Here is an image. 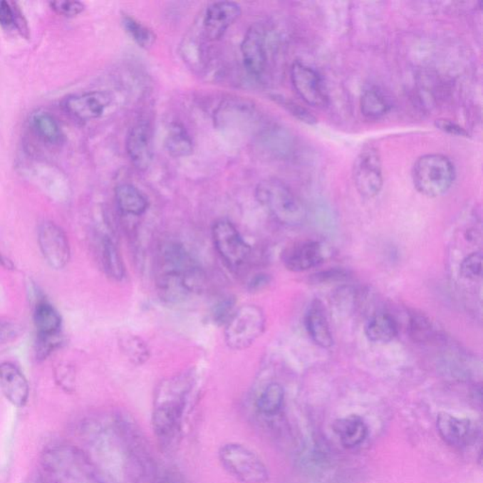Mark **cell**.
Returning <instances> with one entry per match:
<instances>
[{"mask_svg": "<svg viewBox=\"0 0 483 483\" xmlns=\"http://www.w3.org/2000/svg\"><path fill=\"white\" fill-rule=\"evenodd\" d=\"M256 199L282 225L299 226L306 219L303 202L281 180L267 179L259 183Z\"/></svg>", "mask_w": 483, "mask_h": 483, "instance_id": "obj_1", "label": "cell"}, {"mask_svg": "<svg viewBox=\"0 0 483 483\" xmlns=\"http://www.w3.org/2000/svg\"><path fill=\"white\" fill-rule=\"evenodd\" d=\"M415 188L427 197L443 196L453 185L455 167L447 156L426 154L419 157L412 170Z\"/></svg>", "mask_w": 483, "mask_h": 483, "instance_id": "obj_2", "label": "cell"}, {"mask_svg": "<svg viewBox=\"0 0 483 483\" xmlns=\"http://www.w3.org/2000/svg\"><path fill=\"white\" fill-rule=\"evenodd\" d=\"M266 328V316L256 305H244L234 311L225 325L227 346L234 350H244L254 344Z\"/></svg>", "mask_w": 483, "mask_h": 483, "instance_id": "obj_3", "label": "cell"}, {"mask_svg": "<svg viewBox=\"0 0 483 483\" xmlns=\"http://www.w3.org/2000/svg\"><path fill=\"white\" fill-rule=\"evenodd\" d=\"M219 459L227 472L243 483L269 481L266 465L257 454L240 444H227L219 450Z\"/></svg>", "mask_w": 483, "mask_h": 483, "instance_id": "obj_4", "label": "cell"}, {"mask_svg": "<svg viewBox=\"0 0 483 483\" xmlns=\"http://www.w3.org/2000/svg\"><path fill=\"white\" fill-rule=\"evenodd\" d=\"M159 269L177 273L185 279L191 294L200 293L204 289L206 275L190 253L177 243H167L160 252Z\"/></svg>", "mask_w": 483, "mask_h": 483, "instance_id": "obj_5", "label": "cell"}, {"mask_svg": "<svg viewBox=\"0 0 483 483\" xmlns=\"http://www.w3.org/2000/svg\"><path fill=\"white\" fill-rule=\"evenodd\" d=\"M352 177L358 193L365 199H374L383 186V165L379 151L373 145H365L355 159Z\"/></svg>", "mask_w": 483, "mask_h": 483, "instance_id": "obj_6", "label": "cell"}, {"mask_svg": "<svg viewBox=\"0 0 483 483\" xmlns=\"http://www.w3.org/2000/svg\"><path fill=\"white\" fill-rule=\"evenodd\" d=\"M212 234L215 249L229 267L238 269L246 263L251 249L231 221H217L212 226Z\"/></svg>", "mask_w": 483, "mask_h": 483, "instance_id": "obj_7", "label": "cell"}, {"mask_svg": "<svg viewBox=\"0 0 483 483\" xmlns=\"http://www.w3.org/2000/svg\"><path fill=\"white\" fill-rule=\"evenodd\" d=\"M290 77L294 88L305 103L316 108L327 106L328 95L318 72L296 61L291 66Z\"/></svg>", "mask_w": 483, "mask_h": 483, "instance_id": "obj_8", "label": "cell"}, {"mask_svg": "<svg viewBox=\"0 0 483 483\" xmlns=\"http://www.w3.org/2000/svg\"><path fill=\"white\" fill-rule=\"evenodd\" d=\"M38 244L46 263L54 269H65L70 260L68 237L57 224L46 221L39 227Z\"/></svg>", "mask_w": 483, "mask_h": 483, "instance_id": "obj_9", "label": "cell"}, {"mask_svg": "<svg viewBox=\"0 0 483 483\" xmlns=\"http://www.w3.org/2000/svg\"><path fill=\"white\" fill-rule=\"evenodd\" d=\"M242 57L247 73L259 78L266 68V33L260 23L252 24L244 34L241 43Z\"/></svg>", "mask_w": 483, "mask_h": 483, "instance_id": "obj_10", "label": "cell"}, {"mask_svg": "<svg viewBox=\"0 0 483 483\" xmlns=\"http://www.w3.org/2000/svg\"><path fill=\"white\" fill-rule=\"evenodd\" d=\"M112 103V98L106 92L92 91L72 95L62 101V108L76 120L87 122L100 118Z\"/></svg>", "mask_w": 483, "mask_h": 483, "instance_id": "obj_11", "label": "cell"}, {"mask_svg": "<svg viewBox=\"0 0 483 483\" xmlns=\"http://www.w3.org/2000/svg\"><path fill=\"white\" fill-rule=\"evenodd\" d=\"M241 6L237 2L217 1L209 6L203 20V31L209 41L220 40L241 16Z\"/></svg>", "mask_w": 483, "mask_h": 483, "instance_id": "obj_12", "label": "cell"}, {"mask_svg": "<svg viewBox=\"0 0 483 483\" xmlns=\"http://www.w3.org/2000/svg\"><path fill=\"white\" fill-rule=\"evenodd\" d=\"M282 263L292 272H304L324 261L325 249L317 241H302L286 247L282 252Z\"/></svg>", "mask_w": 483, "mask_h": 483, "instance_id": "obj_13", "label": "cell"}, {"mask_svg": "<svg viewBox=\"0 0 483 483\" xmlns=\"http://www.w3.org/2000/svg\"><path fill=\"white\" fill-rule=\"evenodd\" d=\"M126 150L130 162L139 171H145L153 159L152 130L147 121L133 125L128 133Z\"/></svg>", "mask_w": 483, "mask_h": 483, "instance_id": "obj_14", "label": "cell"}, {"mask_svg": "<svg viewBox=\"0 0 483 483\" xmlns=\"http://www.w3.org/2000/svg\"><path fill=\"white\" fill-rule=\"evenodd\" d=\"M437 430L446 443L458 449L469 446L477 437V429L472 421L447 412L438 415Z\"/></svg>", "mask_w": 483, "mask_h": 483, "instance_id": "obj_15", "label": "cell"}, {"mask_svg": "<svg viewBox=\"0 0 483 483\" xmlns=\"http://www.w3.org/2000/svg\"><path fill=\"white\" fill-rule=\"evenodd\" d=\"M0 390L14 406L24 407L30 397V386L24 375L14 363H0Z\"/></svg>", "mask_w": 483, "mask_h": 483, "instance_id": "obj_16", "label": "cell"}, {"mask_svg": "<svg viewBox=\"0 0 483 483\" xmlns=\"http://www.w3.org/2000/svg\"><path fill=\"white\" fill-rule=\"evenodd\" d=\"M305 326L311 338L316 345L324 348H331L333 345L330 325L324 308L319 301H314L311 304L305 316Z\"/></svg>", "mask_w": 483, "mask_h": 483, "instance_id": "obj_17", "label": "cell"}, {"mask_svg": "<svg viewBox=\"0 0 483 483\" xmlns=\"http://www.w3.org/2000/svg\"><path fill=\"white\" fill-rule=\"evenodd\" d=\"M157 290L162 301L180 304L192 295L182 276L167 270L159 269L157 276Z\"/></svg>", "mask_w": 483, "mask_h": 483, "instance_id": "obj_18", "label": "cell"}, {"mask_svg": "<svg viewBox=\"0 0 483 483\" xmlns=\"http://www.w3.org/2000/svg\"><path fill=\"white\" fill-rule=\"evenodd\" d=\"M333 432L339 436L346 449H353L368 437V429L365 421L358 415H349L337 419L333 425Z\"/></svg>", "mask_w": 483, "mask_h": 483, "instance_id": "obj_19", "label": "cell"}, {"mask_svg": "<svg viewBox=\"0 0 483 483\" xmlns=\"http://www.w3.org/2000/svg\"><path fill=\"white\" fill-rule=\"evenodd\" d=\"M116 203L120 211L130 215H142L147 212L148 202L135 185L122 183L115 188Z\"/></svg>", "mask_w": 483, "mask_h": 483, "instance_id": "obj_20", "label": "cell"}, {"mask_svg": "<svg viewBox=\"0 0 483 483\" xmlns=\"http://www.w3.org/2000/svg\"><path fill=\"white\" fill-rule=\"evenodd\" d=\"M31 127L35 135L49 145H58L63 142V135L57 119L46 110H37L31 115Z\"/></svg>", "mask_w": 483, "mask_h": 483, "instance_id": "obj_21", "label": "cell"}, {"mask_svg": "<svg viewBox=\"0 0 483 483\" xmlns=\"http://www.w3.org/2000/svg\"><path fill=\"white\" fill-rule=\"evenodd\" d=\"M365 336L371 342L387 344L398 336V325L388 313H378L365 326Z\"/></svg>", "mask_w": 483, "mask_h": 483, "instance_id": "obj_22", "label": "cell"}, {"mask_svg": "<svg viewBox=\"0 0 483 483\" xmlns=\"http://www.w3.org/2000/svg\"><path fill=\"white\" fill-rule=\"evenodd\" d=\"M165 145L167 152L174 158L190 156L194 151L193 140L189 135L187 130L177 122H174L168 128Z\"/></svg>", "mask_w": 483, "mask_h": 483, "instance_id": "obj_23", "label": "cell"}, {"mask_svg": "<svg viewBox=\"0 0 483 483\" xmlns=\"http://www.w3.org/2000/svg\"><path fill=\"white\" fill-rule=\"evenodd\" d=\"M34 324L37 336H54L60 333L62 317L51 303L40 301L35 307Z\"/></svg>", "mask_w": 483, "mask_h": 483, "instance_id": "obj_24", "label": "cell"}, {"mask_svg": "<svg viewBox=\"0 0 483 483\" xmlns=\"http://www.w3.org/2000/svg\"><path fill=\"white\" fill-rule=\"evenodd\" d=\"M101 259L107 274L115 279L121 281L125 276V266L118 249L115 243L108 237L101 241Z\"/></svg>", "mask_w": 483, "mask_h": 483, "instance_id": "obj_25", "label": "cell"}, {"mask_svg": "<svg viewBox=\"0 0 483 483\" xmlns=\"http://www.w3.org/2000/svg\"><path fill=\"white\" fill-rule=\"evenodd\" d=\"M121 25L125 33L135 41L140 48L150 49L156 42V34L147 26L139 22L135 17L124 14L122 16Z\"/></svg>", "mask_w": 483, "mask_h": 483, "instance_id": "obj_26", "label": "cell"}, {"mask_svg": "<svg viewBox=\"0 0 483 483\" xmlns=\"http://www.w3.org/2000/svg\"><path fill=\"white\" fill-rule=\"evenodd\" d=\"M360 112L365 118L376 120L385 115L390 109L388 101L376 89L365 90L360 100Z\"/></svg>", "mask_w": 483, "mask_h": 483, "instance_id": "obj_27", "label": "cell"}, {"mask_svg": "<svg viewBox=\"0 0 483 483\" xmlns=\"http://www.w3.org/2000/svg\"><path fill=\"white\" fill-rule=\"evenodd\" d=\"M179 411V403L165 404L156 410L154 414V430L160 437H167L174 432Z\"/></svg>", "mask_w": 483, "mask_h": 483, "instance_id": "obj_28", "label": "cell"}, {"mask_svg": "<svg viewBox=\"0 0 483 483\" xmlns=\"http://www.w3.org/2000/svg\"><path fill=\"white\" fill-rule=\"evenodd\" d=\"M284 400V390L281 384L271 383L264 390L257 400V407L261 414L274 415L281 409Z\"/></svg>", "mask_w": 483, "mask_h": 483, "instance_id": "obj_29", "label": "cell"}, {"mask_svg": "<svg viewBox=\"0 0 483 483\" xmlns=\"http://www.w3.org/2000/svg\"><path fill=\"white\" fill-rule=\"evenodd\" d=\"M409 333L411 338L416 343H425L432 336V322L422 313H414L410 318Z\"/></svg>", "mask_w": 483, "mask_h": 483, "instance_id": "obj_30", "label": "cell"}, {"mask_svg": "<svg viewBox=\"0 0 483 483\" xmlns=\"http://www.w3.org/2000/svg\"><path fill=\"white\" fill-rule=\"evenodd\" d=\"M271 98L273 100H275V103L281 105L282 108H284L288 113H290V115H292L298 120L303 122V123L307 125H316L317 123L316 116L310 110H308L306 108L302 107L301 104L296 103V101L291 100L288 98L279 95H272Z\"/></svg>", "mask_w": 483, "mask_h": 483, "instance_id": "obj_31", "label": "cell"}, {"mask_svg": "<svg viewBox=\"0 0 483 483\" xmlns=\"http://www.w3.org/2000/svg\"><path fill=\"white\" fill-rule=\"evenodd\" d=\"M123 346L125 353L133 363L142 365L150 357L147 346L142 341L141 338L136 336H130L124 340L121 344Z\"/></svg>", "mask_w": 483, "mask_h": 483, "instance_id": "obj_32", "label": "cell"}, {"mask_svg": "<svg viewBox=\"0 0 483 483\" xmlns=\"http://www.w3.org/2000/svg\"><path fill=\"white\" fill-rule=\"evenodd\" d=\"M461 275L470 281H477L482 276V253L477 251L471 253L462 260L461 264Z\"/></svg>", "mask_w": 483, "mask_h": 483, "instance_id": "obj_33", "label": "cell"}, {"mask_svg": "<svg viewBox=\"0 0 483 483\" xmlns=\"http://www.w3.org/2000/svg\"><path fill=\"white\" fill-rule=\"evenodd\" d=\"M62 344V336L60 333L54 336H37L36 357L38 360H46Z\"/></svg>", "mask_w": 483, "mask_h": 483, "instance_id": "obj_34", "label": "cell"}, {"mask_svg": "<svg viewBox=\"0 0 483 483\" xmlns=\"http://www.w3.org/2000/svg\"><path fill=\"white\" fill-rule=\"evenodd\" d=\"M235 299L227 298L218 302L214 305L212 311V319L218 325H226V323L231 318L232 313H234Z\"/></svg>", "mask_w": 483, "mask_h": 483, "instance_id": "obj_35", "label": "cell"}, {"mask_svg": "<svg viewBox=\"0 0 483 483\" xmlns=\"http://www.w3.org/2000/svg\"><path fill=\"white\" fill-rule=\"evenodd\" d=\"M52 10L57 14H62L66 17H74L78 16L84 11L85 6L80 1H53L49 3Z\"/></svg>", "mask_w": 483, "mask_h": 483, "instance_id": "obj_36", "label": "cell"}, {"mask_svg": "<svg viewBox=\"0 0 483 483\" xmlns=\"http://www.w3.org/2000/svg\"><path fill=\"white\" fill-rule=\"evenodd\" d=\"M435 125L439 130L451 136L464 138H467L468 136H469L467 130H465L461 125H459L452 120H450V119L439 118L437 120H435Z\"/></svg>", "mask_w": 483, "mask_h": 483, "instance_id": "obj_37", "label": "cell"}, {"mask_svg": "<svg viewBox=\"0 0 483 483\" xmlns=\"http://www.w3.org/2000/svg\"><path fill=\"white\" fill-rule=\"evenodd\" d=\"M19 336V328L13 322L0 319V346L10 344Z\"/></svg>", "mask_w": 483, "mask_h": 483, "instance_id": "obj_38", "label": "cell"}, {"mask_svg": "<svg viewBox=\"0 0 483 483\" xmlns=\"http://www.w3.org/2000/svg\"><path fill=\"white\" fill-rule=\"evenodd\" d=\"M11 7L14 11V26L19 31L23 37L28 38L30 36V31H28V26L27 20H26L24 14H23L21 9L16 2L11 1Z\"/></svg>", "mask_w": 483, "mask_h": 483, "instance_id": "obj_39", "label": "cell"}, {"mask_svg": "<svg viewBox=\"0 0 483 483\" xmlns=\"http://www.w3.org/2000/svg\"><path fill=\"white\" fill-rule=\"evenodd\" d=\"M0 25L4 27L14 26V11L11 1L0 0Z\"/></svg>", "mask_w": 483, "mask_h": 483, "instance_id": "obj_40", "label": "cell"}, {"mask_svg": "<svg viewBox=\"0 0 483 483\" xmlns=\"http://www.w3.org/2000/svg\"><path fill=\"white\" fill-rule=\"evenodd\" d=\"M346 276H348V273L345 270L333 269L330 270V271L319 273V274L314 276V279H316V281L325 282L346 278Z\"/></svg>", "mask_w": 483, "mask_h": 483, "instance_id": "obj_41", "label": "cell"}, {"mask_svg": "<svg viewBox=\"0 0 483 483\" xmlns=\"http://www.w3.org/2000/svg\"><path fill=\"white\" fill-rule=\"evenodd\" d=\"M270 281H271V279H270L269 275L263 274V273L256 275L249 282V290H263L270 284Z\"/></svg>", "mask_w": 483, "mask_h": 483, "instance_id": "obj_42", "label": "cell"}, {"mask_svg": "<svg viewBox=\"0 0 483 483\" xmlns=\"http://www.w3.org/2000/svg\"><path fill=\"white\" fill-rule=\"evenodd\" d=\"M0 266L4 267L6 269H13L14 267L11 261L6 258L5 256H3L1 253H0Z\"/></svg>", "mask_w": 483, "mask_h": 483, "instance_id": "obj_43", "label": "cell"}]
</instances>
